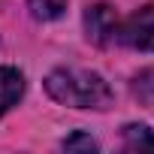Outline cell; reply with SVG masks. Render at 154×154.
Segmentation results:
<instances>
[{
    "mask_svg": "<svg viewBox=\"0 0 154 154\" xmlns=\"http://www.w3.org/2000/svg\"><path fill=\"white\" fill-rule=\"evenodd\" d=\"M45 91L51 100L69 106V109H109L112 106V88L106 85V79L100 72L91 69H51L45 75Z\"/></svg>",
    "mask_w": 154,
    "mask_h": 154,
    "instance_id": "cell-1",
    "label": "cell"
},
{
    "mask_svg": "<svg viewBox=\"0 0 154 154\" xmlns=\"http://www.w3.org/2000/svg\"><path fill=\"white\" fill-rule=\"evenodd\" d=\"M118 42L139 48V51H154V3L142 6L139 12H133L130 18L121 21Z\"/></svg>",
    "mask_w": 154,
    "mask_h": 154,
    "instance_id": "cell-2",
    "label": "cell"
},
{
    "mask_svg": "<svg viewBox=\"0 0 154 154\" xmlns=\"http://www.w3.org/2000/svg\"><path fill=\"white\" fill-rule=\"evenodd\" d=\"M85 30L88 39L97 45H112L118 42V30H121V18L109 3H94L85 12Z\"/></svg>",
    "mask_w": 154,
    "mask_h": 154,
    "instance_id": "cell-3",
    "label": "cell"
},
{
    "mask_svg": "<svg viewBox=\"0 0 154 154\" xmlns=\"http://www.w3.org/2000/svg\"><path fill=\"white\" fill-rule=\"evenodd\" d=\"M24 94V75L15 66H0V118L9 112Z\"/></svg>",
    "mask_w": 154,
    "mask_h": 154,
    "instance_id": "cell-4",
    "label": "cell"
},
{
    "mask_svg": "<svg viewBox=\"0 0 154 154\" xmlns=\"http://www.w3.org/2000/svg\"><path fill=\"white\" fill-rule=\"evenodd\" d=\"M124 145L127 148H154V133L145 124H130V127H124Z\"/></svg>",
    "mask_w": 154,
    "mask_h": 154,
    "instance_id": "cell-5",
    "label": "cell"
},
{
    "mask_svg": "<svg viewBox=\"0 0 154 154\" xmlns=\"http://www.w3.org/2000/svg\"><path fill=\"white\" fill-rule=\"evenodd\" d=\"M133 91H136V97H139V100L154 103V69H145V72H139V75H136Z\"/></svg>",
    "mask_w": 154,
    "mask_h": 154,
    "instance_id": "cell-6",
    "label": "cell"
},
{
    "mask_svg": "<svg viewBox=\"0 0 154 154\" xmlns=\"http://www.w3.org/2000/svg\"><path fill=\"white\" fill-rule=\"evenodd\" d=\"M30 9L36 18H57L63 9V0H30Z\"/></svg>",
    "mask_w": 154,
    "mask_h": 154,
    "instance_id": "cell-7",
    "label": "cell"
},
{
    "mask_svg": "<svg viewBox=\"0 0 154 154\" xmlns=\"http://www.w3.org/2000/svg\"><path fill=\"white\" fill-rule=\"evenodd\" d=\"M63 148L66 151H97V142L85 133H72L69 139H63Z\"/></svg>",
    "mask_w": 154,
    "mask_h": 154,
    "instance_id": "cell-8",
    "label": "cell"
}]
</instances>
